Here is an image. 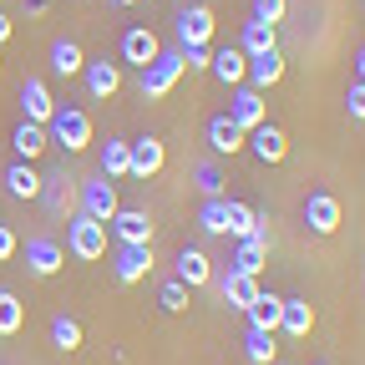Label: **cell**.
I'll return each instance as SVG.
<instances>
[{"label":"cell","instance_id":"8fae6325","mask_svg":"<svg viewBox=\"0 0 365 365\" xmlns=\"http://www.w3.org/2000/svg\"><path fill=\"white\" fill-rule=\"evenodd\" d=\"M244 148H254L259 163H284V158H289V137H284V127L259 122V127L249 132V143H244Z\"/></svg>","mask_w":365,"mask_h":365},{"label":"cell","instance_id":"5b68a950","mask_svg":"<svg viewBox=\"0 0 365 365\" xmlns=\"http://www.w3.org/2000/svg\"><path fill=\"white\" fill-rule=\"evenodd\" d=\"M178 76H182V51H158V61L143 71V97L148 102L168 97V91L178 86Z\"/></svg>","mask_w":365,"mask_h":365},{"label":"cell","instance_id":"2e32d148","mask_svg":"<svg viewBox=\"0 0 365 365\" xmlns=\"http://www.w3.org/2000/svg\"><path fill=\"white\" fill-rule=\"evenodd\" d=\"M178 279L188 284V289H203L208 279H213V259L203 254V249H178Z\"/></svg>","mask_w":365,"mask_h":365},{"label":"cell","instance_id":"7bdbcfd3","mask_svg":"<svg viewBox=\"0 0 365 365\" xmlns=\"http://www.w3.org/2000/svg\"><path fill=\"white\" fill-rule=\"evenodd\" d=\"M112 6H137V0H112Z\"/></svg>","mask_w":365,"mask_h":365},{"label":"cell","instance_id":"9a60e30c","mask_svg":"<svg viewBox=\"0 0 365 365\" xmlns=\"http://www.w3.org/2000/svg\"><path fill=\"white\" fill-rule=\"evenodd\" d=\"M158 51H163V46H158V36H153L148 26H132V31L122 36V61H132L137 71H148V66L158 61Z\"/></svg>","mask_w":365,"mask_h":365},{"label":"cell","instance_id":"5bb4252c","mask_svg":"<svg viewBox=\"0 0 365 365\" xmlns=\"http://www.w3.org/2000/svg\"><path fill=\"white\" fill-rule=\"evenodd\" d=\"M269 264V228H259V234L239 239V254H234V274H249V279H259Z\"/></svg>","mask_w":365,"mask_h":365},{"label":"cell","instance_id":"7a4b0ae2","mask_svg":"<svg viewBox=\"0 0 365 365\" xmlns=\"http://www.w3.org/2000/svg\"><path fill=\"white\" fill-rule=\"evenodd\" d=\"M46 137L66 153H81V148H91V117L81 107H56V117L46 122Z\"/></svg>","mask_w":365,"mask_h":365},{"label":"cell","instance_id":"d6a6232c","mask_svg":"<svg viewBox=\"0 0 365 365\" xmlns=\"http://www.w3.org/2000/svg\"><path fill=\"white\" fill-rule=\"evenodd\" d=\"M193 188H198L203 198H223V173H218V163H213V158L193 163Z\"/></svg>","mask_w":365,"mask_h":365},{"label":"cell","instance_id":"8992f818","mask_svg":"<svg viewBox=\"0 0 365 365\" xmlns=\"http://www.w3.org/2000/svg\"><path fill=\"white\" fill-rule=\"evenodd\" d=\"M228 122H234L239 132H254L259 122H269V107H264V91L254 86H234V97H228Z\"/></svg>","mask_w":365,"mask_h":365},{"label":"cell","instance_id":"1f68e13d","mask_svg":"<svg viewBox=\"0 0 365 365\" xmlns=\"http://www.w3.org/2000/svg\"><path fill=\"white\" fill-rule=\"evenodd\" d=\"M81 66H86V56H81L76 41H56V46H51V71H56V76H76Z\"/></svg>","mask_w":365,"mask_h":365},{"label":"cell","instance_id":"6da1fadb","mask_svg":"<svg viewBox=\"0 0 365 365\" xmlns=\"http://www.w3.org/2000/svg\"><path fill=\"white\" fill-rule=\"evenodd\" d=\"M66 249H71L81 264H97V259L107 254V223L86 218V213L76 208V213H71V223H66Z\"/></svg>","mask_w":365,"mask_h":365},{"label":"cell","instance_id":"4fadbf2b","mask_svg":"<svg viewBox=\"0 0 365 365\" xmlns=\"http://www.w3.org/2000/svg\"><path fill=\"white\" fill-rule=\"evenodd\" d=\"M163 163H168V148L148 132V137H137V143H132V173H127V178H143V182H148V178L163 173Z\"/></svg>","mask_w":365,"mask_h":365},{"label":"cell","instance_id":"e0dca14e","mask_svg":"<svg viewBox=\"0 0 365 365\" xmlns=\"http://www.w3.org/2000/svg\"><path fill=\"white\" fill-rule=\"evenodd\" d=\"M223 218H228V234L234 239H249V234H259V228L269 223L254 203H239V198H223Z\"/></svg>","mask_w":365,"mask_h":365},{"label":"cell","instance_id":"3957f363","mask_svg":"<svg viewBox=\"0 0 365 365\" xmlns=\"http://www.w3.org/2000/svg\"><path fill=\"white\" fill-rule=\"evenodd\" d=\"M76 208H81L86 218H97V223H112V213L122 208V203H117V182H112L107 173L76 182Z\"/></svg>","mask_w":365,"mask_h":365},{"label":"cell","instance_id":"60d3db41","mask_svg":"<svg viewBox=\"0 0 365 365\" xmlns=\"http://www.w3.org/2000/svg\"><path fill=\"white\" fill-rule=\"evenodd\" d=\"M11 31H16V26H11V16H6V11H0V46H6V41H11Z\"/></svg>","mask_w":365,"mask_h":365},{"label":"cell","instance_id":"52a82bcc","mask_svg":"<svg viewBox=\"0 0 365 365\" xmlns=\"http://www.w3.org/2000/svg\"><path fill=\"white\" fill-rule=\"evenodd\" d=\"M304 228H309V234H319V239H330L335 228H340V198L325 193V188L309 193V198H304Z\"/></svg>","mask_w":365,"mask_h":365},{"label":"cell","instance_id":"e575fe53","mask_svg":"<svg viewBox=\"0 0 365 365\" xmlns=\"http://www.w3.org/2000/svg\"><path fill=\"white\" fill-rule=\"evenodd\" d=\"M198 228L203 234H228V218H223V198H203V208H198Z\"/></svg>","mask_w":365,"mask_h":365},{"label":"cell","instance_id":"7402d4cb","mask_svg":"<svg viewBox=\"0 0 365 365\" xmlns=\"http://www.w3.org/2000/svg\"><path fill=\"white\" fill-rule=\"evenodd\" d=\"M279 330H284L289 340H309V330H314V309H309V299H284V309H279Z\"/></svg>","mask_w":365,"mask_h":365},{"label":"cell","instance_id":"4316f807","mask_svg":"<svg viewBox=\"0 0 365 365\" xmlns=\"http://www.w3.org/2000/svg\"><path fill=\"white\" fill-rule=\"evenodd\" d=\"M239 51H244V56H264V51H279V36H274V26H269V21H244Z\"/></svg>","mask_w":365,"mask_h":365},{"label":"cell","instance_id":"74e56055","mask_svg":"<svg viewBox=\"0 0 365 365\" xmlns=\"http://www.w3.org/2000/svg\"><path fill=\"white\" fill-rule=\"evenodd\" d=\"M289 11V0H254V21H269V26H279Z\"/></svg>","mask_w":365,"mask_h":365},{"label":"cell","instance_id":"d4e9b609","mask_svg":"<svg viewBox=\"0 0 365 365\" xmlns=\"http://www.w3.org/2000/svg\"><path fill=\"white\" fill-rule=\"evenodd\" d=\"M11 148H16L21 163H36L46 148H51V137H46V127H36V122H21V127L11 132Z\"/></svg>","mask_w":365,"mask_h":365},{"label":"cell","instance_id":"44dd1931","mask_svg":"<svg viewBox=\"0 0 365 365\" xmlns=\"http://www.w3.org/2000/svg\"><path fill=\"white\" fill-rule=\"evenodd\" d=\"M244 143H249V132H239L228 117H213V122H208V148H213L218 158H234V153H244Z\"/></svg>","mask_w":365,"mask_h":365},{"label":"cell","instance_id":"b9f144b4","mask_svg":"<svg viewBox=\"0 0 365 365\" xmlns=\"http://www.w3.org/2000/svg\"><path fill=\"white\" fill-rule=\"evenodd\" d=\"M355 81H365V46L355 51Z\"/></svg>","mask_w":365,"mask_h":365},{"label":"cell","instance_id":"ffe728a7","mask_svg":"<svg viewBox=\"0 0 365 365\" xmlns=\"http://www.w3.org/2000/svg\"><path fill=\"white\" fill-rule=\"evenodd\" d=\"M41 203H46V213H71V203H76V188H71V178L66 173H51V178H41Z\"/></svg>","mask_w":365,"mask_h":365},{"label":"cell","instance_id":"83f0119b","mask_svg":"<svg viewBox=\"0 0 365 365\" xmlns=\"http://www.w3.org/2000/svg\"><path fill=\"white\" fill-rule=\"evenodd\" d=\"M6 193H11V198H26V203L41 198V173H36L31 163H11V168H6Z\"/></svg>","mask_w":365,"mask_h":365},{"label":"cell","instance_id":"9c48e42d","mask_svg":"<svg viewBox=\"0 0 365 365\" xmlns=\"http://www.w3.org/2000/svg\"><path fill=\"white\" fill-rule=\"evenodd\" d=\"M112 274H117L122 284L148 279V274H153V244H117V254H112Z\"/></svg>","mask_w":365,"mask_h":365},{"label":"cell","instance_id":"ab89813d","mask_svg":"<svg viewBox=\"0 0 365 365\" xmlns=\"http://www.w3.org/2000/svg\"><path fill=\"white\" fill-rule=\"evenodd\" d=\"M345 107H350V117H360V122H365V81H350V91H345Z\"/></svg>","mask_w":365,"mask_h":365},{"label":"cell","instance_id":"484cf974","mask_svg":"<svg viewBox=\"0 0 365 365\" xmlns=\"http://www.w3.org/2000/svg\"><path fill=\"white\" fill-rule=\"evenodd\" d=\"M279 309H284V294H264V289H259L244 314H249L254 330H274V335H279Z\"/></svg>","mask_w":365,"mask_h":365},{"label":"cell","instance_id":"ac0fdd59","mask_svg":"<svg viewBox=\"0 0 365 365\" xmlns=\"http://www.w3.org/2000/svg\"><path fill=\"white\" fill-rule=\"evenodd\" d=\"M223 86H244V76H249V56L239 51V46H218L213 51V66H208Z\"/></svg>","mask_w":365,"mask_h":365},{"label":"cell","instance_id":"8d00e7d4","mask_svg":"<svg viewBox=\"0 0 365 365\" xmlns=\"http://www.w3.org/2000/svg\"><path fill=\"white\" fill-rule=\"evenodd\" d=\"M213 66V46H182V71H208Z\"/></svg>","mask_w":365,"mask_h":365},{"label":"cell","instance_id":"f1b7e54d","mask_svg":"<svg viewBox=\"0 0 365 365\" xmlns=\"http://www.w3.org/2000/svg\"><path fill=\"white\" fill-rule=\"evenodd\" d=\"M102 173H107V178H127V173H132V143L107 137V143H102Z\"/></svg>","mask_w":365,"mask_h":365},{"label":"cell","instance_id":"836d02e7","mask_svg":"<svg viewBox=\"0 0 365 365\" xmlns=\"http://www.w3.org/2000/svg\"><path fill=\"white\" fill-rule=\"evenodd\" d=\"M51 345H56V350H66V355H71V350H81V325H76L71 314H56V319H51Z\"/></svg>","mask_w":365,"mask_h":365},{"label":"cell","instance_id":"ba28073f","mask_svg":"<svg viewBox=\"0 0 365 365\" xmlns=\"http://www.w3.org/2000/svg\"><path fill=\"white\" fill-rule=\"evenodd\" d=\"M213 11L208 6H182L178 11V21H173V31H178V41L182 46H213Z\"/></svg>","mask_w":365,"mask_h":365},{"label":"cell","instance_id":"7c38bea8","mask_svg":"<svg viewBox=\"0 0 365 365\" xmlns=\"http://www.w3.org/2000/svg\"><path fill=\"white\" fill-rule=\"evenodd\" d=\"M107 228L117 234V244H153V218L143 208H117Z\"/></svg>","mask_w":365,"mask_h":365},{"label":"cell","instance_id":"f546056e","mask_svg":"<svg viewBox=\"0 0 365 365\" xmlns=\"http://www.w3.org/2000/svg\"><path fill=\"white\" fill-rule=\"evenodd\" d=\"M21 325H26V304H21L11 289H0V340L21 335Z\"/></svg>","mask_w":365,"mask_h":365},{"label":"cell","instance_id":"277c9868","mask_svg":"<svg viewBox=\"0 0 365 365\" xmlns=\"http://www.w3.org/2000/svg\"><path fill=\"white\" fill-rule=\"evenodd\" d=\"M21 122H36V127H46V122H51L56 117V97H51V86H46L41 76H26L21 81Z\"/></svg>","mask_w":365,"mask_h":365},{"label":"cell","instance_id":"ee69618b","mask_svg":"<svg viewBox=\"0 0 365 365\" xmlns=\"http://www.w3.org/2000/svg\"><path fill=\"white\" fill-rule=\"evenodd\" d=\"M319 365H325V360H319Z\"/></svg>","mask_w":365,"mask_h":365},{"label":"cell","instance_id":"4dcf8cb0","mask_svg":"<svg viewBox=\"0 0 365 365\" xmlns=\"http://www.w3.org/2000/svg\"><path fill=\"white\" fill-rule=\"evenodd\" d=\"M274 330H254L249 325V335H244V355H249V365H274Z\"/></svg>","mask_w":365,"mask_h":365},{"label":"cell","instance_id":"603a6c76","mask_svg":"<svg viewBox=\"0 0 365 365\" xmlns=\"http://www.w3.org/2000/svg\"><path fill=\"white\" fill-rule=\"evenodd\" d=\"M218 294H223L228 309H249L254 294H259V279H249V274H234V269H228L223 279H218Z\"/></svg>","mask_w":365,"mask_h":365},{"label":"cell","instance_id":"f35d334b","mask_svg":"<svg viewBox=\"0 0 365 365\" xmlns=\"http://www.w3.org/2000/svg\"><path fill=\"white\" fill-rule=\"evenodd\" d=\"M16 254H21V239H16V228H11L6 218H0V264L16 259Z\"/></svg>","mask_w":365,"mask_h":365},{"label":"cell","instance_id":"d590c367","mask_svg":"<svg viewBox=\"0 0 365 365\" xmlns=\"http://www.w3.org/2000/svg\"><path fill=\"white\" fill-rule=\"evenodd\" d=\"M158 304H163L168 314H182V309H188V284H182V279H168V284L158 289Z\"/></svg>","mask_w":365,"mask_h":365},{"label":"cell","instance_id":"30bf717a","mask_svg":"<svg viewBox=\"0 0 365 365\" xmlns=\"http://www.w3.org/2000/svg\"><path fill=\"white\" fill-rule=\"evenodd\" d=\"M66 264V249L56 244V239H46V234H36V239H26V269L31 274H41V279H51V274Z\"/></svg>","mask_w":365,"mask_h":365},{"label":"cell","instance_id":"d6986e66","mask_svg":"<svg viewBox=\"0 0 365 365\" xmlns=\"http://www.w3.org/2000/svg\"><path fill=\"white\" fill-rule=\"evenodd\" d=\"M81 76H86V91H91L97 102L117 97V86H122V71H117V61H86V66H81Z\"/></svg>","mask_w":365,"mask_h":365},{"label":"cell","instance_id":"cb8c5ba5","mask_svg":"<svg viewBox=\"0 0 365 365\" xmlns=\"http://www.w3.org/2000/svg\"><path fill=\"white\" fill-rule=\"evenodd\" d=\"M279 76H284V56H279V51H264V56H249V76H244V86L269 91Z\"/></svg>","mask_w":365,"mask_h":365}]
</instances>
